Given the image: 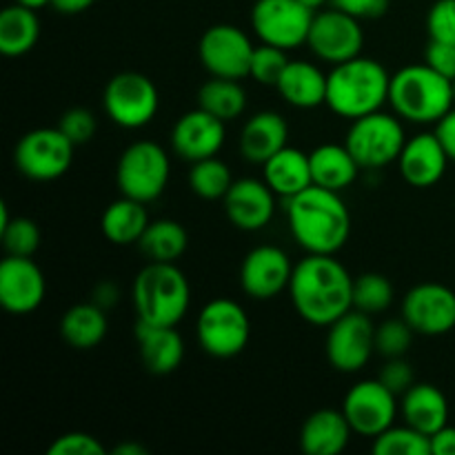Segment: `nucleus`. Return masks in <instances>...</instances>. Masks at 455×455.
I'll list each match as a JSON object with an SVG mask.
<instances>
[{
	"instance_id": "obj_1",
	"label": "nucleus",
	"mask_w": 455,
	"mask_h": 455,
	"mask_svg": "<svg viewBox=\"0 0 455 455\" xmlns=\"http://www.w3.org/2000/svg\"><path fill=\"white\" fill-rule=\"evenodd\" d=\"M354 280L336 256L307 253L289 283L293 309L309 324L329 327L354 309Z\"/></svg>"
},
{
	"instance_id": "obj_2",
	"label": "nucleus",
	"mask_w": 455,
	"mask_h": 455,
	"mask_svg": "<svg viewBox=\"0 0 455 455\" xmlns=\"http://www.w3.org/2000/svg\"><path fill=\"white\" fill-rule=\"evenodd\" d=\"M287 220L293 240L307 253L336 256L351 235V213L340 191L318 185L287 200Z\"/></svg>"
},
{
	"instance_id": "obj_3",
	"label": "nucleus",
	"mask_w": 455,
	"mask_h": 455,
	"mask_svg": "<svg viewBox=\"0 0 455 455\" xmlns=\"http://www.w3.org/2000/svg\"><path fill=\"white\" fill-rule=\"evenodd\" d=\"M391 76L382 62L355 56L333 65L327 74V102L336 116L347 120L380 111L389 102Z\"/></svg>"
},
{
	"instance_id": "obj_4",
	"label": "nucleus",
	"mask_w": 455,
	"mask_h": 455,
	"mask_svg": "<svg viewBox=\"0 0 455 455\" xmlns=\"http://www.w3.org/2000/svg\"><path fill=\"white\" fill-rule=\"evenodd\" d=\"M389 105L407 123L435 124L453 109V80L427 62L407 65L391 76Z\"/></svg>"
},
{
	"instance_id": "obj_5",
	"label": "nucleus",
	"mask_w": 455,
	"mask_h": 455,
	"mask_svg": "<svg viewBox=\"0 0 455 455\" xmlns=\"http://www.w3.org/2000/svg\"><path fill=\"white\" fill-rule=\"evenodd\" d=\"M138 320L178 327L191 305V287L176 262H149L138 271L132 289Z\"/></svg>"
},
{
	"instance_id": "obj_6",
	"label": "nucleus",
	"mask_w": 455,
	"mask_h": 455,
	"mask_svg": "<svg viewBox=\"0 0 455 455\" xmlns=\"http://www.w3.org/2000/svg\"><path fill=\"white\" fill-rule=\"evenodd\" d=\"M403 118L385 111H373L363 118L351 120L345 145L360 164V169H382L398 163L404 145H407Z\"/></svg>"
},
{
	"instance_id": "obj_7",
	"label": "nucleus",
	"mask_w": 455,
	"mask_h": 455,
	"mask_svg": "<svg viewBox=\"0 0 455 455\" xmlns=\"http://www.w3.org/2000/svg\"><path fill=\"white\" fill-rule=\"evenodd\" d=\"M172 163L169 154L154 140H136L120 154L116 164V185L120 196L154 203L167 189Z\"/></svg>"
},
{
	"instance_id": "obj_8",
	"label": "nucleus",
	"mask_w": 455,
	"mask_h": 455,
	"mask_svg": "<svg viewBox=\"0 0 455 455\" xmlns=\"http://www.w3.org/2000/svg\"><path fill=\"white\" fill-rule=\"evenodd\" d=\"M196 333L204 354L220 360L235 358L247 349L251 320L243 305L231 298H216L200 309Z\"/></svg>"
},
{
	"instance_id": "obj_9",
	"label": "nucleus",
	"mask_w": 455,
	"mask_h": 455,
	"mask_svg": "<svg viewBox=\"0 0 455 455\" xmlns=\"http://www.w3.org/2000/svg\"><path fill=\"white\" fill-rule=\"evenodd\" d=\"M102 105L111 123L123 129L147 127L160 109V93L154 80L138 71H120L107 83Z\"/></svg>"
},
{
	"instance_id": "obj_10",
	"label": "nucleus",
	"mask_w": 455,
	"mask_h": 455,
	"mask_svg": "<svg viewBox=\"0 0 455 455\" xmlns=\"http://www.w3.org/2000/svg\"><path fill=\"white\" fill-rule=\"evenodd\" d=\"M74 142L58 127H38L27 132L13 149L18 172L36 182L58 180L74 163Z\"/></svg>"
},
{
	"instance_id": "obj_11",
	"label": "nucleus",
	"mask_w": 455,
	"mask_h": 455,
	"mask_svg": "<svg viewBox=\"0 0 455 455\" xmlns=\"http://www.w3.org/2000/svg\"><path fill=\"white\" fill-rule=\"evenodd\" d=\"M314 16V9L300 0H256L251 27L260 43L291 52L307 44Z\"/></svg>"
},
{
	"instance_id": "obj_12",
	"label": "nucleus",
	"mask_w": 455,
	"mask_h": 455,
	"mask_svg": "<svg viewBox=\"0 0 455 455\" xmlns=\"http://www.w3.org/2000/svg\"><path fill=\"white\" fill-rule=\"evenodd\" d=\"M307 47L315 58L329 65H340L355 56H363L364 31L358 18L340 9H320L311 22Z\"/></svg>"
},
{
	"instance_id": "obj_13",
	"label": "nucleus",
	"mask_w": 455,
	"mask_h": 455,
	"mask_svg": "<svg viewBox=\"0 0 455 455\" xmlns=\"http://www.w3.org/2000/svg\"><path fill=\"white\" fill-rule=\"evenodd\" d=\"M256 44L235 25H212L203 34L198 44V56L204 69L218 78L243 80L251 71V58Z\"/></svg>"
},
{
	"instance_id": "obj_14",
	"label": "nucleus",
	"mask_w": 455,
	"mask_h": 455,
	"mask_svg": "<svg viewBox=\"0 0 455 455\" xmlns=\"http://www.w3.org/2000/svg\"><path fill=\"white\" fill-rule=\"evenodd\" d=\"M327 329V360L336 371L355 373L367 367L376 351V327L371 315L351 309Z\"/></svg>"
},
{
	"instance_id": "obj_15",
	"label": "nucleus",
	"mask_w": 455,
	"mask_h": 455,
	"mask_svg": "<svg viewBox=\"0 0 455 455\" xmlns=\"http://www.w3.org/2000/svg\"><path fill=\"white\" fill-rule=\"evenodd\" d=\"M398 411V395L387 389L380 380L355 382L342 403V413L349 420L354 434L364 438H378L382 431L394 427Z\"/></svg>"
},
{
	"instance_id": "obj_16",
	"label": "nucleus",
	"mask_w": 455,
	"mask_h": 455,
	"mask_svg": "<svg viewBox=\"0 0 455 455\" xmlns=\"http://www.w3.org/2000/svg\"><path fill=\"white\" fill-rule=\"evenodd\" d=\"M403 318L420 336H444L455 329V291L440 283H422L403 298Z\"/></svg>"
},
{
	"instance_id": "obj_17",
	"label": "nucleus",
	"mask_w": 455,
	"mask_h": 455,
	"mask_svg": "<svg viewBox=\"0 0 455 455\" xmlns=\"http://www.w3.org/2000/svg\"><path fill=\"white\" fill-rule=\"evenodd\" d=\"M287 251L275 244H262L251 249L240 265V287L253 300H271L289 291L293 275Z\"/></svg>"
},
{
	"instance_id": "obj_18",
	"label": "nucleus",
	"mask_w": 455,
	"mask_h": 455,
	"mask_svg": "<svg viewBox=\"0 0 455 455\" xmlns=\"http://www.w3.org/2000/svg\"><path fill=\"white\" fill-rule=\"evenodd\" d=\"M47 293L44 274L29 256H7L0 262V302L13 315L38 309Z\"/></svg>"
},
{
	"instance_id": "obj_19",
	"label": "nucleus",
	"mask_w": 455,
	"mask_h": 455,
	"mask_svg": "<svg viewBox=\"0 0 455 455\" xmlns=\"http://www.w3.org/2000/svg\"><path fill=\"white\" fill-rule=\"evenodd\" d=\"M225 124V120L216 118L203 107L187 111L176 120L172 129L173 151L189 163L218 156L227 138Z\"/></svg>"
},
{
	"instance_id": "obj_20",
	"label": "nucleus",
	"mask_w": 455,
	"mask_h": 455,
	"mask_svg": "<svg viewBox=\"0 0 455 455\" xmlns=\"http://www.w3.org/2000/svg\"><path fill=\"white\" fill-rule=\"evenodd\" d=\"M275 198L278 196L267 185L265 178H240L234 180L222 203L231 225L240 231H260L274 220Z\"/></svg>"
},
{
	"instance_id": "obj_21",
	"label": "nucleus",
	"mask_w": 455,
	"mask_h": 455,
	"mask_svg": "<svg viewBox=\"0 0 455 455\" xmlns=\"http://www.w3.org/2000/svg\"><path fill=\"white\" fill-rule=\"evenodd\" d=\"M449 156L440 138L434 133H418L409 138L398 158L400 176L416 189H427L443 180Z\"/></svg>"
},
{
	"instance_id": "obj_22",
	"label": "nucleus",
	"mask_w": 455,
	"mask_h": 455,
	"mask_svg": "<svg viewBox=\"0 0 455 455\" xmlns=\"http://www.w3.org/2000/svg\"><path fill=\"white\" fill-rule=\"evenodd\" d=\"M136 342L142 364L147 367V371L156 373V376L173 373L185 360V340L176 331V327H164V324H151L145 323V320H138Z\"/></svg>"
},
{
	"instance_id": "obj_23",
	"label": "nucleus",
	"mask_w": 455,
	"mask_h": 455,
	"mask_svg": "<svg viewBox=\"0 0 455 455\" xmlns=\"http://www.w3.org/2000/svg\"><path fill=\"white\" fill-rule=\"evenodd\" d=\"M289 142V124L278 111H258L240 132V154L253 164H265Z\"/></svg>"
},
{
	"instance_id": "obj_24",
	"label": "nucleus",
	"mask_w": 455,
	"mask_h": 455,
	"mask_svg": "<svg viewBox=\"0 0 455 455\" xmlns=\"http://www.w3.org/2000/svg\"><path fill=\"white\" fill-rule=\"evenodd\" d=\"M349 420L342 409H318L305 420L300 429V447L307 455H338L349 444Z\"/></svg>"
},
{
	"instance_id": "obj_25",
	"label": "nucleus",
	"mask_w": 455,
	"mask_h": 455,
	"mask_svg": "<svg viewBox=\"0 0 455 455\" xmlns=\"http://www.w3.org/2000/svg\"><path fill=\"white\" fill-rule=\"evenodd\" d=\"M284 102L296 109H315L327 102V74L307 60H289L275 84Z\"/></svg>"
},
{
	"instance_id": "obj_26",
	"label": "nucleus",
	"mask_w": 455,
	"mask_h": 455,
	"mask_svg": "<svg viewBox=\"0 0 455 455\" xmlns=\"http://www.w3.org/2000/svg\"><path fill=\"white\" fill-rule=\"evenodd\" d=\"M262 178L267 185L274 189L278 198H293V196L302 194L314 185V176H311V163L309 154L296 149V147H284L278 154L271 156L265 164H262Z\"/></svg>"
},
{
	"instance_id": "obj_27",
	"label": "nucleus",
	"mask_w": 455,
	"mask_h": 455,
	"mask_svg": "<svg viewBox=\"0 0 455 455\" xmlns=\"http://www.w3.org/2000/svg\"><path fill=\"white\" fill-rule=\"evenodd\" d=\"M400 413L404 422L425 435L449 425V400L435 385H413L400 400Z\"/></svg>"
},
{
	"instance_id": "obj_28",
	"label": "nucleus",
	"mask_w": 455,
	"mask_h": 455,
	"mask_svg": "<svg viewBox=\"0 0 455 455\" xmlns=\"http://www.w3.org/2000/svg\"><path fill=\"white\" fill-rule=\"evenodd\" d=\"M309 163L314 185L331 191H345L347 187L354 185L360 173V164L355 163L347 145H336V142L315 147L309 154Z\"/></svg>"
},
{
	"instance_id": "obj_29",
	"label": "nucleus",
	"mask_w": 455,
	"mask_h": 455,
	"mask_svg": "<svg viewBox=\"0 0 455 455\" xmlns=\"http://www.w3.org/2000/svg\"><path fill=\"white\" fill-rule=\"evenodd\" d=\"M149 222L151 220L145 209V203L120 196L102 213L100 229L109 243L118 244V247H127V244L140 243Z\"/></svg>"
},
{
	"instance_id": "obj_30",
	"label": "nucleus",
	"mask_w": 455,
	"mask_h": 455,
	"mask_svg": "<svg viewBox=\"0 0 455 455\" xmlns=\"http://www.w3.org/2000/svg\"><path fill=\"white\" fill-rule=\"evenodd\" d=\"M107 311L96 302H80L65 311L60 320V336L69 347L80 351L93 349L107 336Z\"/></svg>"
},
{
	"instance_id": "obj_31",
	"label": "nucleus",
	"mask_w": 455,
	"mask_h": 455,
	"mask_svg": "<svg viewBox=\"0 0 455 455\" xmlns=\"http://www.w3.org/2000/svg\"><path fill=\"white\" fill-rule=\"evenodd\" d=\"M40 18L34 9L13 3L0 12V53L20 58L38 44Z\"/></svg>"
},
{
	"instance_id": "obj_32",
	"label": "nucleus",
	"mask_w": 455,
	"mask_h": 455,
	"mask_svg": "<svg viewBox=\"0 0 455 455\" xmlns=\"http://www.w3.org/2000/svg\"><path fill=\"white\" fill-rule=\"evenodd\" d=\"M187 244L189 234L185 227L172 218H160L149 222L138 247L149 262H176L187 251Z\"/></svg>"
},
{
	"instance_id": "obj_33",
	"label": "nucleus",
	"mask_w": 455,
	"mask_h": 455,
	"mask_svg": "<svg viewBox=\"0 0 455 455\" xmlns=\"http://www.w3.org/2000/svg\"><path fill=\"white\" fill-rule=\"evenodd\" d=\"M198 107L213 114L216 118L231 123L240 118L247 109V92L240 84V80L218 78L212 76L198 92Z\"/></svg>"
},
{
	"instance_id": "obj_34",
	"label": "nucleus",
	"mask_w": 455,
	"mask_h": 455,
	"mask_svg": "<svg viewBox=\"0 0 455 455\" xmlns=\"http://www.w3.org/2000/svg\"><path fill=\"white\" fill-rule=\"evenodd\" d=\"M231 185H234V176H231L229 164L218 156L191 163L189 187L203 200H225Z\"/></svg>"
},
{
	"instance_id": "obj_35",
	"label": "nucleus",
	"mask_w": 455,
	"mask_h": 455,
	"mask_svg": "<svg viewBox=\"0 0 455 455\" xmlns=\"http://www.w3.org/2000/svg\"><path fill=\"white\" fill-rule=\"evenodd\" d=\"M394 302V284L387 275L369 271L354 280V309L363 314H385Z\"/></svg>"
},
{
	"instance_id": "obj_36",
	"label": "nucleus",
	"mask_w": 455,
	"mask_h": 455,
	"mask_svg": "<svg viewBox=\"0 0 455 455\" xmlns=\"http://www.w3.org/2000/svg\"><path fill=\"white\" fill-rule=\"evenodd\" d=\"M371 451L376 455H431V440L404 422L403 427L394 425L373 438Z\"/></svg>"
},
{
	"instance_id": "obj_37",
	"label": "nucleus",
	"mask_w": 455,
	"mask_h": 455,
	"mask_svg": "<svg viewBox=\"0 0 455 455\" xmlns=\"http://www.w3.org/2000/svg\"><path fill=\"white\" fill-rule=\"evenodd\" d=\"M0 238L7 256H34L40 247V229L31 218H9L0 225Z\"/></svg>"
},
{
	"instance_id": "obj_38",
	"label": "nucleus",
	"mask_w": 455,
	"mask_h": 455,
	"mask_svg": "<svg viewBox=\"0 0 455 455\" xmlns=\"http://www.w3.org/2000/svg\"><path fill=\"white\" fill-rule=\"evenodd\" d=\"M416 331L404 318L385 320L376 327V351L382 358H404Z\"/></svg>"
},
{
	"instance_id": "obj_39",
	"label": "nucleus",
	"mask_w": 455,
	"mask_h": 455,
	"mask_svg": "<svg viewBox=\"0 0 455 455\" xmlns=\"http://www.w3.org/2000/svg\"><path fill=\"white\" fill-rule=\"evenodd\" d=\"M289 65V56H287V49H280L274 47V44H258L253 49V58H251V76L256 83L265 84V87H275L283 76V71L287 69Z\"/></svg>"
},
{
	"instance_id": "obj_40",
	"label": "nucleus",
	"mask_w": 455,
	"mask_h": 455,
	"mask_svg": "<svg viewBox=\"0 0 455 455\" xmlns=\"http://www.w3.org/2000/svg\"><path fill=\"white\" fill-rule=\"evenodd\" d=\"M58 129L69 138L74 145H84V142L92 140L96 136V116L89 109H83V107H74V109H67L62 114L60 123H58Z\"/></svg>"
},
{
	"instance_id": "obj_41",
	"label": "nucleus",
	"mask_w": 455,
	"mask_h": 455,
	"mask_svg": "<svg viewBox=\"0 0 455 455\" xmlns=\"http://www.w3.org/2000/svg\"><path fill=\"white\" fill-rule=\"evenodd\" d=\"M427 31L431 40L455 44V0H435L427 12Z\"/></svg>"
},
{
	"instance_id": "obj_42",
	"label": "nucleus",
	"mask_w": 455,
	"mask_h": 455,
	"mask_svg": "<svg viewBox=\"0 0 455 455\" xmlns=\"http://www.w3.org/2000/svg\"><path fill=\"white\" fill-rule=\"evenodd\" d=\"M105 444L92 434L84 431H71V434L60 435L56 443L49 447V455H105Z\"/></svg>"
},
{
	"instance_id": "obj_43",
	"label": "nucleus",
	"mask_w": 455,
	"mask_h": 455,
	"mask_svg": "<svg viewBox=\"0 0 455 455\" xmlns=\"http://www.w3.org/2000/svg\"><path fill=\"white\" fill-rule=\"evenodd\" d=\"M378 380L394 391L395 395H404L413 385H416V376H413L411 364L404 358H387L385 367L380 369Z\"/></svg>"
},
{
	"instance_id": "obj_44",
	"label": "nucleus",
	"mask_w": 455,
	"mask_h": 455,
	"mask_svg": "<svg viewBox=\"0 0 455 455\" xmlns=\"http://www.w3.org/2000/svg\"><path fill=\"white\" fill-rule=\"evenodd\" d=\"M425 62L435 69L438 74L447 76L449 80H455V44L443 43V40H431L425 49Z\"/></svg>"
},
{
	"instance_id": "obj_45",
	"label": "nucleus",
	"mask_w": 455,
	"mask_h": 455,
	"mask_svg": "<svg viewBox=\"0 0 455 455\" xmlns=\"http://www.w3.org/2000/svg\"><path fill=\"white\" fill-rule=\"evenodd\" d=\"M331 7L358 18V20H373L382 18L389 9V0H331Z\"/></svg>"
},
{
	"instance_id": "obj_46",
	"label": "nucleus",
	"mask_w": 455,
	"mask_h": 455,
	"mask_svg": "<svg viewBox=\"0 0 455 455\" xmlns=\"http://www.w3.org/2000/svg\"><path fill=\"white\" fill-rule=\"evenodd\" d=\"M435 136L443 142L444 151H447L449 160L455 163V107L444 116L440 123H435Z\"/></svg>"
},
{
	"instance_id": "obj_47",
	"label": "nucleus",
	"mask_w": 455,
	"mask_h": 455,
	"mask_svg": "<svg viewBox=\"0 0 455 455\" xmlns=\"http://www.w3.org/2000/svg\"><path fill=\"white\" fill-rule=\"evenodd\" d=\"M431 455H455V427L444 425L443 429L429 435Z\"/></svg>"
},
{
	"instance_id": "obj_48",
	"label": "nucleus",
	"mask_w": 455,
	"mask_h": 455,
	"mask_svg": "<svg viewBox=\"0 0 455 455\" xmlns=\"http://www.w3.org/2000/svg\"><path fill=\"white\" fill-rule=\"evenodd\" d=\"M92 296H93L92 302H96V305L102 307V309H105V311H109L111 307H114L116 302L120 300L118 287H116V284L111 283V280H105V283L96 284V289H93Z\"/></svg>"
},
{
	"instance_id": "obj_49",
	"label": "nucleus",
	"mask_w": 455,
	"mask_h": 455,
	"mask_svg": "<svg viewBox=\"0 0 455 455\" xmlns=\"http://www.w3.org/2000/svg\"><path fill=\"white\" fill-rule=\"evenodd\" d=\"M93 3L96 0H52V7L62 16H78V13L93 7Z\"/></svg>"
},
{
	"instance_id": "obj_50",
	"label": "nucleus",
	"mask_w": 455,
	"mask_h": 455,
	"mask_svg": "<svg viewBox=\"0 0 455 455\" xmlns=\"http://www.w3.org/2000/svg\"><path fill=\"white\" fill-rule=\"evenodd\" d=\"M114 455H147V447L140 443H123L111 451Z\"/></svg>"
},
{
	"instance_id": "obj_51",
	"label": "nucleus",
	"mask_w": 455,
	"mask_h": 455,
	"mask_svg": "<svg viewBox=\"0 0 455 455\" xmlns=\"http://www.w3.org/2000/svg\"><path fill=\"white\" fill-rule=\"evenodd\" d=\"M16 3L22 4V7H29V9H34V12H38V9L52 4V0H16Z\"/></svg>"
},
{
	"instance_id": "obj_52",
	"label": "nucleus",
	"mask_w": 455,
	"mask_h": 455,
	"mask_svg": "<svg viewBox=\"0 0 455 455\" xmlns=\"http://www.w3.org/2000/svg\"><path fill=\"white\" fill-rule=\"evenodd\" d=\"M300 3H305L314 12H320V9H324V4H331V0H300Z\"/></svg>"
},
{
	"instance_id": "obj_53",
	"label": "nucleus",
	"mask_w": 455,
	"mask_h": 455,
	"mask_svg": "<svg viewBox=\"0 0 455 455\" xmlns=\"http://www.w3.org/2000/svg\"><path fill=\"white\" fill-rule=\"evenodd\" d=\"M453 96H455V80H453Z\"/></svg>"
}]
</instances>
